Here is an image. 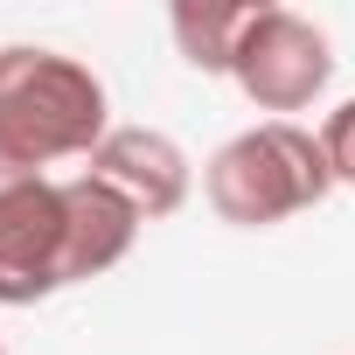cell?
Returning <instances> with one entry per match:
<instances>
[{"label":"cell","instance_id":"2","mask_svg":"<svg viewBox=\"0 0 355 355\" xmlns=\"http://www.w3.org/2000/svg\"><path fill=\"white\" fill-rule=\"evenodd\" d=\"M105 84L63 49H0V174H42L105 146Z\"/></svg>","mask_w":355,"mask_h":355},{"label":"cell","instance_id":"1","mask_svg":"<svg viewBox=\"0 0 355 355\" xmlns=\"http://www.w3.org/2000/svg\"><path fill=\"white\" fill-rule=\"evenodd\" d=\"M139 223L146 216L98 174H0V306H35L112 272Z\"/></svg>","mask_w":355,"mask_h":355},{"label":"cell","instance_id":"6","mask_svg":"<svg viewBox=\"0 0 355 355\" xmlns=\"http://www.w3.org/2000/svg\"><path fill=\"white\" fill-rule=\"evenodd\" d=\"M167 28H174V42H182V63L189 70H202V77H230V63H237V42H244V28H251V8H216V0H182V8L167 15Z\"/></svg>","mask_w":355,"mask_h":355},{"label":"cell","instance_id":"5","mask_svg":"<svg viewBox=\"0 0 355 355\" xmlns=\"http://www.w3.org/2000/svg\"><path fill=\"white\" fill-rule=\"evenodd\" d=\"M84 174H98L105 189H119L146 223L153 216H174L189 202V153L174 146L167 132H153V125H112Z\"/></svg>","mask_w":355,"mask_h":355},{"label":"cell","instance_id":"3","mask_svg":"<svg viewBox=\"0 0 355 355\" xmlns=\"http://www.w3.org/2000/svg\"><path fill=\"white\" fill-rule=\"evenodd\" d=\"M334 167L320 153V132L293 125V119H265L237 139H223L202 167V196L223 223L237 230H272L313 202H327Z\"/></svg>","mask_w":355,"mask_h":355},{"label":"cell","instance_id":"4","mask_svg":"<svg viewBox=\"0 0 355 355\" xmlns=\"http://www.w3.org/2000/svg\"><path fill=\"white\" fill-rule=\"evenodd\" d=\"M237 91L258 105V112H306L327 77H334V49L327 35L293 15V8H251V28L237 42V63H230Z\"/></svg>","mask_w":355,"mask_h":355},{"label":"cell","instance_id":"7","mask_svg":"<svg viewBox=\"0 0 355 355\" xmlns=\"http://www.w3.org/2000/svg\"><path fill=\"white\" fill-rule=\"evenodd\" d=\"M320 153H327V167H334V182H355V98L327 112V125H320Z\"/></svg>","mask_w":355,"mask_h":355},{"label":"cell","instance_id":"8","mask_svg":"<svg viewBox=\"0 0 355 355\" xmlns=\"http://www.w3.org/2000/svg\"><path fill=\"white\" fill-rule=\"evenodd\" d=\"M0 355H8V348H0Z\"/></svg>","mask_w":355,"mask_h":355}]
</instances>
